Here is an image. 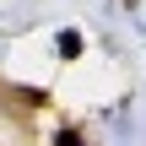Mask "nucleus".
Masks as SVG:
<instances>
[{
  "label": "nucleus",
  "instance_id": "nucleus-1",
  "mask_svg": "<svg viewBox=\"0 0 146 146\" xmlns=\"http://www.w3.org/2000/svg\"><path fill=\"white\" fill-rule=\"evenodd\" d=\"M60 54H65V60H76V54H81V33H70V27H65V33H60Z\"/></svg>",
  "mask_w": 146,
  "mask_h": 146
},
{
  "label": "nucleus",
  "instance_id": "nucleus-2",
  "mask_svg": "<svg viewBox=\"0 0 146 146\" xmlns=\"http://www.w3.org/2000/svg\"><path fill=\"white\" fill-rule=\"evenodd\" d=\"M54 146H87V141H81L76 130H60V141H54Z\"/></svg>",
  "mask_w": 146,
  "mask_h": 146
}]
</instances>
